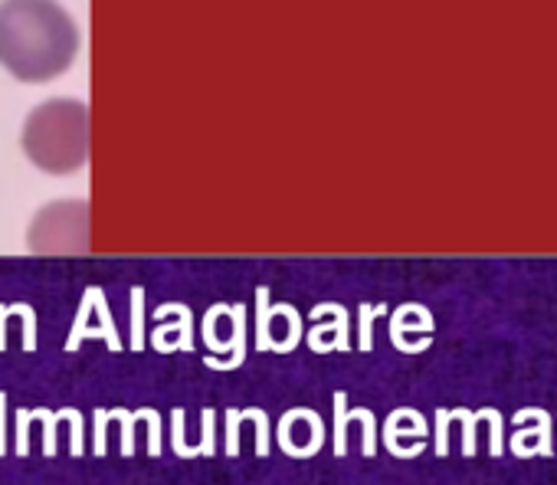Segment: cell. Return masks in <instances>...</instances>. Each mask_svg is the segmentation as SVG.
I'll list each match as a JSON object with an SVG mask.
<instances>
[{"label":"cell","instance_id":"3","mask_svg":"<svg viewBox=\"0 0 557 485\" xmlns=\"http://www.w3.org/2000/svg\"><path fill=\"white\" fill-rule=\"evenodd\" d=\"M27 242L44 257H83L89 253V203L86 200H57L44 207L30 229Z\"/></svg>","mask_w":557,"mask_h":485},{"label":"cell","instance_id":"7","mask_svg":"<svg viewBox=\"0 0 557 485\" xmlns=\"http://www.w3.org/2000/svg\"><path fill=\"white\" fill-rule=\"evenodd\" d=\"M449 449V410H436V452L446 456Z\"/></svg>","mask_w":557,"mask_h":485},{"label":"cell","instance_id":"4","mask_svg":"<svg viewBox=\"0 0 557 485\" xmlns=\"http://www.w3.org/2000/svg\"><path fill=\"white\" fill-rule=\"evenodd\" d=\"M524 420H534V426H531V430L515 433V436H511V449H515L521 439L537 436V443L528 449V459H531V456H550V452H554V443H550V436H554V433H550V416H547V410H541V407H524V410H518V413H515V420H511V423L518 426V423H524Z\"/></svg>","mask_w":557,"mask_h":485},{"label":"cell","instance_id":"5","mask_svg":"<svg viewBox=\"0 0 557 485\" xmlns=\"http://www.w3.org/2000/svg\"><path fill=\"white\" fill-rule=\"evenodd\" d=\"M479 413V420H485L488 426H492V436H488V452L498 459L502 452H505V416L495 410V407H485V410H475Z\"/></svg>","mask_w":557,"mask_h":485},{"label":"cell","instance_id":"2","mask_svg":"<svg viewBox=\"0 0 557 485\" xmlns=\"http://www.w3.org/2000/svg\"><path fill=\"white\" fill-rule=\"evenodd\" d=\"M24 154L47 174H73L89 161V105L53 99L37 105L24 125Z\"/></svg>","mask_w":557,"mask_h":485},{"label":"cell","instance_id":"1","mask_svg":"<svg viewBox=\"0 0 557 485\" xmlns=\"http://www.w3.org/2000/svg\"><path fill=\"white\" fill-rule=\"evenodd\" d=\"M79 53V30L57 0L0 4V66L24 83H50Z\"/></svg>","mask_w":557,"mask_h":485},{"label":"cell","instance_id":"6","mask_svg":"<svg viewBox=\"0 0 557 485\" xmlns=\"http://www.w3.org/2000/svg\"><path fill=\"white\" fill-rule=\"evenodd\" d=\"M449 420H459L466 426V439H462V452L472 456L475 452V423H479V413H469V410H449Z\"/></svg>","mask_w":557,"mask_h":485}]
</instances>
